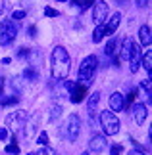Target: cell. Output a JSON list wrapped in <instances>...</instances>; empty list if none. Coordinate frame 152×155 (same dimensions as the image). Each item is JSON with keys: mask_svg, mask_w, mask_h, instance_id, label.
<instances>
[{"mask_svg": "<svg viewBox=\"0 0 152 155\" xmlns=\"http://www.w3.org/2000/svg\"><path fill=\"white\" fill-rule=\"evenodd\" d=\"M50 69H52V77L56 81H64L69 75V54L64 46H56L52 50Z\"/></svg>", "mask_w": 152, "mask_h": 155, "instance_id": "6da1fadb", "label": "cell"}, {"mask_svg": "<svg viewBox=\"0 0 152 155\" xmlns=\"http://www.w3.org/2000/svg\"><path fill=\"white\" fill-rule=\"evenodd\" d=\"M96 69H98V59H96V56H87L81 61V67H79V84L89 86L93 82Z\"/></svg>", "mask_w": 152, "mask_h": 155, "instance_id": "7a4b0ae2", "label": "cell"}, {"mask_svg": "<svg viewBox=\"0 0 152 155\" xmlns=\"http://www.w3.org/2000/svg\"><path fill=\"white\" fill-rule=\"evenodd\" d=\"M98 121H100V127H102V130H104L106 136H114V134L119 132V119L115 117V113L102 111Z\"/></svg>", "mask_w": 152, "mask_h": 155, "instance_id": "3957f363", "label": "cell"}, {"mask_svg": "<svg viewBox=\"0 0 152 155\" xmlns=\"http://www.w3.org/2000/svg\"><path fill=\"white\" fill-rule=\"evenodd\" d=\"M27 121V113L25 111H12L6 115V127H8L12 132H19L23 130V124Z\"/></svg>", "mask_w": 152, "mask_h": 155, "instance_id": "277c9868", "label": "cell"}, {"mask_svg": "<svg viewBox=\"0 0 152 155\" xmlns=\"http://www.w3.org/2000/svg\"><path fill=\"white\" fill-rule=\"evenodd\" d=\"M16 35H17V27L14 25L12 19H4L2 23H0V44L2 46L10 44L12 40L16 38Z\"/></svg>", "mask_w": 152, "mask_h": 155, "instance_id": "5b68a950", "label": "cell"}, {"mask_svg": "<svg viewBox=\"0 0 152 155\" xmlns=\"http://www.w3.org/2000/svg\"><path fill=\"white\" fill-rule=\"evenodd\" d=\"M79 132H81V119L75 113H71L65 121V138L69 142H75L79 138Z\"/></svg>", "mask_w": 152, "mask_h": 155, "instance_id": "8992f818", "label": "cell"}, {"mask_svg": "<svg viewBox=\"0 0 152 155\" xmlns=\"http://www.w3.org/2000/svg\"><path fill=\"white\" fill-rule=\"evenodd\" d=\"M108 17V4L102 2V0H96L94 2V8H93V21L96 25H102Z\"/></svg>", "mask_w": 152, "mask_h": 155, "instance_id": "52a82bcc", "label": "cell"}, {"mask_svg": "<svg viewBox=\"0 0 152 155\" xmlns=\"http://www.w3.org/2000/svg\"><path fill=\"white\" fill-rule=\"evenodd\" d=\"M85 96H87V86L85 84H79V82H75L73 88H71V92H69V98H71V102L73 104H81Z\"/></svg>", "mask_w": 152, "mask_h": 155, "instance_id": "ba28073f", "label": "cell"}, {"mask_svg": "<svg viewBox=\"0 0 152 155\" xmlns=\"http://www.w3.org/2000/svg\"><path fill=\"white\" fill-rule=\"evenodd\" d=\"M131 113H133V119H135L137 124H144V121H147V117H148V109H147L144 104H135Z\"/></svg>", "mask_w": 152, "mask_h": 155, "instance_id": "9c48e42d", "label": "cell"}, {"mask_svg": "<svg viewBox=\"0 0 152 155\" xmlns=\"http://www.w3.org/2000/svg\"><path fill=\"white\" fill-rule=\"evenodd\" d=\"M106 146H108V142L104 136H100V134H96L93 136V140H90V144H89V150L93 151V153H102L106 150Z\"/></svg>", "mask_w": 152, "mask_h": 155, "instance_id": "30bf717a", "label": "cell"}, {"mask_svg": "<svg viewBox=\"0 0 152 155\" xmlns=\"http://www.w3.org/2000/svg\"><path fill=\"white\" fill-rule=\"evenodd\" d=\"M129 69H131V73H137L139 67H141V50H139V46L137 44H133V52H131V56H129Z\"/></svg>", "mask_w": 152, "mask_h": 155, "instance_id": "8fae6325", "label": "cell"}, {"mask_svg": "<svg viewBox=\"0 0 152 155\" xmlns=\"http://www.w3.org/2000/svg\"><path fill=\"white\" fill-rule=\"evenodd\" d=\"M110 109L112 111H123L125 109V100H123V94L119 92H114L110 96Z\"/></svg>", "mask_w": 152, "mask_h": 155, "instance_id": "7c38bea8", "label": "cell"}, {"mask_svg": "<svg viewBox=\"0 0 152 155\" xmlns=\"http://www.w3.org/2000/svg\"><path fill=\"white\" fill-rule=\"evenodd\" d=\"M133 40H131V37H125L123 40H121V52H119V59H123V61H127L129 59V56H131V52H133Z\"/></svg>", "mask_w": 152, "mask_h": 155, "instance_id": "4fadbf2b", "label": "cell"}, {"mask_svg": "<svg viewBox=\"0 0 152 155\" xmlns=\"http://www.w3.org/2000/svg\"><path fill=\"white\" fill-rule=\"evenodd\" d=\"M119 21H121V14L119 12H115V14L108 19V23L104 25V31H106V35H114L115 31H118V27H119Z\"/></svg>", "mask_w": 152, "mask_h": 155, "instance_id": "5bb4252c", "label": "cell"}, {"mask_svg": "<svg viewBox=\"0 0 152 155\" xmlns=\"http://www.w3.org/2000/svg\"><path fill=\"white\" fill-rule=\"evenodd\" d=\"M139 38H141V44L147 46V48L152 44V35H150V27L148 25H143L139 29Z\"/></svg>", "mask_w": 152, "mask_h": 155, "instance_id": "9a60e30c", "label": "cell"}, {"mask_svg": "<svg viewBox=\"0 0 152 155\" xmlns=\"http://www.w3.org/2000/svg\"><path fill=\"white\" fill-rule=\"evenodd\" d=\"M37 121H39V115H33L31 119H27V121H25V124H23L27 138H31V136L35 134V124H37Z\"/></svg>", "mask_w": 152, "mask_h": 155, "instance_id": "2e32d148", "label": "cell"}, {"mask_svg": "<svg viewBox=\"0 0 152 155\" xmlns=\"http://www.w3.org/2000/svg\"><path fill=\"white\" fill-rule=\"evenodd\" d=\"M98 104H100V92H94V94H90V98H89V104H87V107H89V113H90V115H94V113H96V107H98Z\"/></svg>", "mask_w": 152, "mask_h": 155, "instance_id": "e0dca14e", "label": "cell"}, {"mask_svg": "<svg viewBox=\"0 0 152 155\" xmlns=\"http://www.w3.org/2000/svg\"><path fill=\"white\" fill-rule=\"evenodd\" d=\"M141 65H143L144 69H147V73H148V75H152V52H150V50H147V54L143 56Z\"/></svg>", "mask_w": 152, "mask_h": 155, "instance_id": "ac0fdd59", "label": "cell"}, {"mask_svg": "<svg viewBox=\"0 0 152 155\" xmlns=\"http://www.w3.org/2000/svg\"><path fill=\"white\" fill-rule=\"evenodd\" d=\"M106 37V31H104V25H96L94 33H93V42H100L102 38Z\"/></svg>", "mask_w": 152, "mask_h": 155, "instance_id": "d6986e66", "label": "cell"}, {"mask_svg": "<svg viewBox=\"0 0 152 155\" xmlns=\"http://www.w3.org/2000/svg\"><path fill=\"white\" fill-rule=\"evenodd\" d=\"M115 50H118V38H110V40H108V44H106V56H114V54H115Z\"/></svg>", "mask_w": 152, "mask_h": 155, "instance_id": "ffe728a7", "label": "cell"}, {"mask_svg": "<svg viewBox=\"0 0 152 155\" xmlns=\"http://www.w3.org/2000/svg\"><path fill=\"white\" fill-rule=\"evenodd\" d=\"M23 77H25V79H29V81H37V79H39V73L35 71L33 65H29V67L23 71Z\"/></svg>", "mask_w": 152, "mask_h": 155, "instance_id": "44dd1931", "label": "cell"}, {"mask_svg": "<svg viewBox=\"0 0 152 155\" xmlns=\"http://www.w3.org/2000/svg\"><path fill=\"white\" fill-rule=\"evenodd\" d=\"M21 150H19V146L17 144H8L6 146V153H12V155H17Z\"/></svg>", "mask_w": 152, "mask_h": 155, "instance_id": "7402d4cb", "label": "cell"}, {"mask_svg": "<svg viewBox=\"0 0 152 155\" xmlns=\"http://www.w3.org/2000/svg\"><path fill=\"white\" fill-rule=\"evenodd\" d=\"M60 113H62V107H60V105H54L52 109H50V119H52V121H54V119H58Z\"/></svg>", "mask_w": 152, "mask_h": 155, "instance_id": "603a6c76", "label": "cell"}, {"mask_svg": "<svg viewBox=\"0 0 152 155\" xmlns=\"http://www.w3.org/2000/svg\"><path fill=\"white\" fill-rule=\"evenodd\" d=\"M39 144L44 146V147L48 146V132H44V130H42V132L39 134Z\"/></svg>", "mask_w": 152, "mask_h": 155, "instance_id": "cb8c5ba5", "label": "cell"}, {"mask_svg": "<svg viewBox=\"0 0 152 155\" xmlns=\"http://www.w3.org/2000/svg\"><path fill=\"white\" fill-rule=\"evenodd\" d=\"M44 15H46V17H58L60 12L54 10V8H46V10H44Z\"/></svg>", "mask_w": 152, "mask_h": 155, "instance_id": "d4e9b609", "label": "cell"}, {"mask_svg": "<svg viewBox=\"0 0 152 155\" xmlns=\"http://www.w3.org/2000/svg\"><path fill=\"white\" fill-rule=\"evenodd\" d=\"M135 98H137V90H131L129 94H127V104H125V107H127V105H131L133 102H135Z\"/></svg>", "mask_w": 152, "mask_h": 155, "instance_id": "484cf974", "label": "cell"}, {"mask_svg": "<svg viewBox=\"0 0 152 155\" xmlns=\"http://www.w3.org/2000/svg\"><path fill=\"white\" fill-rule=\"evenodd\" d=\"M94 2H96V0H83L79 8H81V10H87V8H90V6H93Z\"/></svg>", "mask_w": 152, "mask_h": 155, "instance_id": "4316f807", "label": "cell"}, {"mask_svg": "<svg viewBox=\"0 0 152 155\" xmlns=\"http://www.w3.org/2000/svg\"><path fill=\"white\" fill-rule=\"evenodd\" d=\"M12 104H17V98H4L2 100V105H12Z\"/></svg>", "mask_w": 152, "mask_h": 155, "instance_id": "83f0119b", "label": "cell"}, {"mask_svg": "<svg viewBox=\"0 0 152 155\" xmlns=\"http://www.w3.org/2000/svg\"><path fill=\"white\" fill-rule=\"evenodd\" d=\"M12 17H14V19H23V17H25V12L17 10V12H14V15H12Z\"/></svg>", "mask_w": 152, "mask_h": 155, "instance_id": "f1b7e54d", "label": "cell"}, {"mask_svg": "<svg viewBox=\"0 0 152 155\" xmlns=\"http://www.w3.org/2000/svg\"><path fill=\"white\" fill-rule=\"evenodd\" d=\"M121 153V146L119 144H114L112 146V155H119Z\"/></svg>", "mask_w": 152, "mask_h": 155, "instance_id": "f546056e", "label": "cell"}, {"mask_svg": "<svg viewBox=\"0 0 152 155\" xmlns=\"http://www.w3.org/2000/svg\"><path fill=\"white\" fill-rule=\"evenodd\" d=\"M141 86L144 88V90H147V94L150 96V81H143V82H141Z\"/></svg>", "mask_w": 152, "mask_h": 155, "instance_id": "4dcf8cb0", "label": "cell"}, {"mask_svg": "<svg viewBox=\"0 0 152 155\" xmlns=\"http://www.w3.org/2000/svg\"><path fill=\"white\" fill-rule=\"evenodd\" d=\"M8 138V130L6 128H0V140H6Z\"/></svg>", "mask_w": 152, "mask_h": 155, "instance_id": "1f68e13d", "label": "cell"}, {"mask_svg": "<svg viewBox=\"0 0 152 155\" xmlns=\"http://www.w3.org/2000/svg\"><path fill=\"white\" fill-rule=\"evenodd\" d=\"M147 4H148V0H137V6H139V8H144Z\"/></svg>", "mask_w": 152, "mask_h": 155, "instance_id": "d6a6232c", "label": "cell"}, {"mask_svg": "<svg viewBox=\"0 0 152 155\" xmlns=\"http://www.w3.org/2000/svg\"><path fill=\"white\" fill-rule=\"evenodd\" d=\"M27 54H29V52H27L25 48H21V50H19V58H23V56H27Z\"/></svg>", "mask_w": 152, "mask_h": 155, "instance_id": "836d02e7", "label": "cell"}, {"mask_svg": "<svg viewBox=\"0 0 152 155\" xmlns=\"http://www.w3.org/2000/svg\"><path fill=\"white\" fill-rule=\"evenodd\" d=\"M129 155H144L143 151H137V150H133V151H129Z\"/></svg>", "mask_w": 152, "mask_h": 155, "instance_id": "e575fe53", "label": "cell"}, {"mask_svg": "<svg viewBox=\"0 0 152 155\" xmlns=\"http://www.w3.org/2000/svg\"><path fill=\"white\" fill-rule=\"evenodd\" d=\"M0 94H2V84H0Z\"/></svg>", "mask_w": 152, "mask_h": 155, "instance_id": "d590c367", "label": "cell"}, {"mask_svg": "<svg viewBox=\"0 0 152 155\" xmlns=\"http://www.w3.org/2000/svg\"><path fill=\"white\" fill-rule=\"evenodd\" d=\"M83 155H90V153H87V151H85V153H83Z\"/></svg>", "mask_w": 152, "mask_h": 155, "instance_id": "8d00e7d4", "label": "cell"}, {"mask_svg": "<svg viewBox=\"0 0 152 155\" xmlns=\"http://www.w3.org/2000/svg\"><path fill=\"white\" fill-rule=\"evenodd\" d=\"M60 2H65V0H60Z\"/></svg>", "mask_w": 152, "mask_h": 155, "instance_id": "74e56055", "label": "cell"}]
</instances>
